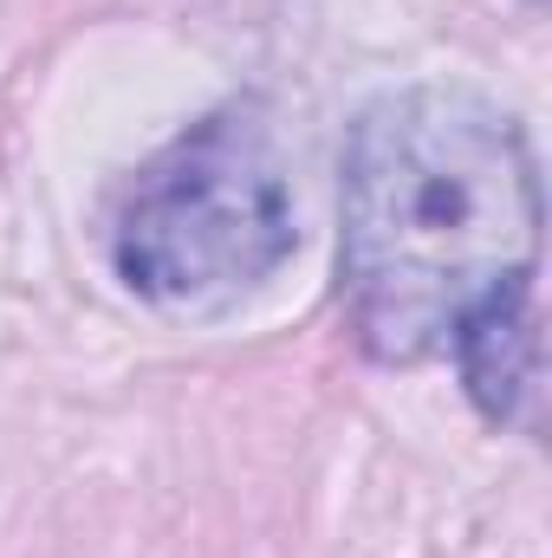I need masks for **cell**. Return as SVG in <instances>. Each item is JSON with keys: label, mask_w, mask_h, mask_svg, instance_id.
<instances>
[{"label": "cell", "mask_w": 552, "mask_h": 558, "mask_svg": "<svg viewBox=\"0 0 552 558\" xmlns=\"http://www.w3.org/2000/svg\"><path fill=\"white\" fill-rule=\"evenodd\" d=\"M540 260V169L520 124L475 92L416 85L371 105L345 149L338 274L384 364L455 351L461 325Z\"/></svg>", "instance_id": "1"}, {"label": "cell", "mask_w": 552, "mask_h": 558, "mask_svg": "<svg viewBox=\"0 0 552 558\" xmlns=\"http://www.w3.org/2000/svg\"><path fill=\"white\" fill-rule=\"evenodd\" d=\"M292 254V202L267 137L221 111L169 143L118 215V274L156 305H228Z\"/></svg>", "instance_id": "2"}, {"label": "cell", "mask_w": 552, "mask_h": 558, "mask_svg": "<svg viewBox=\"0 0 552 558\" xmlns=\"http://www.w3.org/2000/svg\"><path fill=\"white\" fill-rule=\"evenodd\" d=\"M461 377L475 390V403L494 422H507L520 410V397L533 390V286L494 292L455 338Z\"/></svg>", "instance_id": "3"}]
</instances>
